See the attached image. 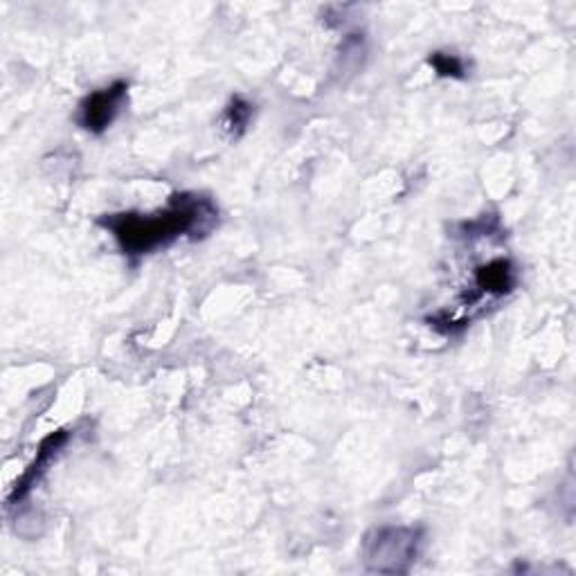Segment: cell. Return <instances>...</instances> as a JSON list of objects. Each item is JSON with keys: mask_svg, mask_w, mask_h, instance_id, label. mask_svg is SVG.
Here are the masks:
<instances>
[{"mask_svg": "<svg viewBox=\"0 0 576 576\" xmlns=\"http://www.w3.org/2000/svg\"><path fill=\"white\" fill-rule=\"evenodd\" d=\"M219 221V210L210 198L196 194H174L169 206L156 215H113L101 219L118 240L124 255H149L179 236H206Z\"/></svg>", "mask_w": 576, "mask_h": 576, "instance_id": "1", "label": "cell"}, {"mask_svg": "<svg viewBox=\"0 0 576 576\" xmlns=\"http://www.w3.org/2000/svg\"><path fill=\"white\" fill-rule=\"evenodd\" d=\"M421 531L413 527H381L365 540V565L369 572L403 574L415 563Z\"/></svg>", "mask_w": 576, "mask_h": 576, "instance_id": "2", "label": "cell"}, {"mask_svg": "<svg viewBox=\"0 0 576 576\" xmlns=\"http://www.w3.org/2000/svg\"><path fill=\"white\" fill-rule=\"evenodd\" d=\"M126 90L124 82H115L109 88L90 93L79 107V124L90 133L107 131L124 105Z\"/></svg>", "mask_w": 576, "mask_h": 576, "instance_id": "3", "label": "cell"}, {"mask_svg": "<svg viewBox=\"0 0 576 576\" xmlns=\"http://www.w3.org/2000/svg\"><path fill=\"white\" fill-rule=\"evenodd\" d=\"M65 442H68V432L65 430H59V432L50 434L48 439H44L41 449L37 451V459H34L27 466V470L23 473V478L16 482V487H14L12 495H10V502L23 500L32 487H37V482L41 480V476L48 470V466L52 464V459L61 453V449L65 446Z\"/></svg>", "mask_w": 576, "mask_h": 576, "instance_id": "4", "label": "cell"}, {"mask_svg": "<svg viewBox=\"0 0 576 576\" xmlns=\"http://www.w3.org/2000/svg\"><path fill=\"white\" fill-rule=\"evenodd\" d=\"M250 115H253V109L248 101H244L242 97H234L230 101V107L225 111V126L234 133V135H240L248 122H250Z\"/></svg>", "mask_w": 576, "mask_h": 576, "instance_id": "5", "label": "cell"}, {"mask_svg": "<svg viewBox=\"0 0 576 576\" xmlns=\"http://www.w3.org/2000/svg\"><path fill=\"white\" fill-rule=\"evenodd\" d=\"M428 61L437 71V75H442V77H462L464 75V63H462V59L457 54L434 52Z\"/></svg>", "mask_w": 576, "mask_h": 576, "instance_id": "6", "label": "cell"}]
</instances>
